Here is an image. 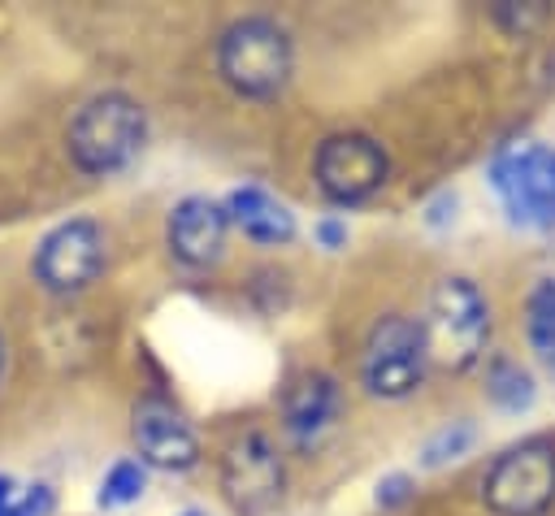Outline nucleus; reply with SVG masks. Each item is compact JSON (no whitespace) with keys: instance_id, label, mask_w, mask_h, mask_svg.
<instances>
[{"instance_id":"f257e3e1","label":"nucleus","mask_w":555,"mask_h":516,"mask_svg":"<svg viewBox=\"0 0 555 516\" xmlns=\"http://www.w3.org/2000/svg\"><path fill=\"white\" fill-rule=\"evenodd\" d=\"M421 321V338H425V356L434 369L442 373H468L490 343V304L477 291V282L468 278H438L429 299H425V317Z\"/></svg>"},{"instance_id":"f03ea898","label":"nucleus","mask_w":555,"mask_h":516,"mask_svg":"<svg viewBox=\"0 0 555 516\" xmlns=\"http://www.w3.org/2000/svg\"><path fill=\"white\" fill-rule=\"evenodd\" d=\"M217 74L234 95L273 100L295 74L291 30L264 13L230 22L217 39Z\"/></svg>"},{"instance_id":"7ed1b4c3","label":"nucleus","mask_w":555,"mask_h":516,"mask_svg":"<svg viewBox=\"0 0 555 516\" xmlns=\"http://www.w3.org/2000/svg\"><path fill=\"white\" fill-rule=\"evenodd\" d=\"M65 139H69V156L82 173L108 178V173H121L143 152L147 113L126 91H100L74 113Z\"/></svg>"},{"instance_id":"20e7f679","label":"nucleus","mask_w":555,"mask_h":516,"mask_svg":"<svg viewBox=\"0 0 555 516\" xmlns=\"http://www.w3.org/2000/svg\"><path fill=\"white\" fill-rule=\"evenodd\" d=\"M486 178L512 225L555 230V147L551 143L525 139L494 152Z\"/></svg>"},{"instance_id":"39448f33","label":"nucleus","mask_w":555,"mask_h":516,"mask_svg":"<svg viewBox=\"0 0 555 516\" xmlns=\"http://www.w3.org/2000/svg\"><path fill=\"white\" fill-rule=\"evenodd\" d=\"M481 499L494 516H546L555 507V442L525 438L494 455L481 477Z\"/></svg>"},{"instance_id":"423d86ee","label":"nucleus","mask_w":555,"mask_h":516,"mask_svg":"<svg viewBox=\"0 0 555 516\" xmlns=\"http://www.w3.org/2000/svg\"><path fill=\"white\" fill-rule=\"evenodd\" d=\"M429 356L421 338V321L403 312H386L369 325L360 347V382L377 399H408L425 382Z\"/></svg>"},{"instance_id":"0eeeda50","label":"nucleus","mask_w":555,"mask_h":516,"mask_svg":"<svg viewBox=\"0 0 555 516\" xmlns=\"http://www.w3.org/2000/svg\"><path fill=\"white\" fill-rule=\"evenodd\" d=\"M312 178H317V191L330 204L356 208V204H364L369 195H377L386 186L390 156L373 134L343 130V134L321 139V147L312 156Z\"/></svg>"},{"instance_id":"6e6552de","label":"nucleus","mask_w":555,"mask_h":516,"mask_svg":"<svg viewBox=\"0 0 555 516\" xmlns=\"http://www.w3.org/2000/svg\"><path fill=\"white\" fill-rule=\"evenodd\" d=\"M221 494L234 516H269L282 503L286 468L269 434L247 429L221 451Z\"/></svg>"},{"instance_id":"1a4fd4ad","label":"nucleus","mask_w":555,"mask_h":516,"mask_svg":"<svg viewBox=\"0 0 555 516\" xmlns=\"http://www.w3.org/2000/svg\"><path fill=\"white\" fill-rule=\"evenodd\" d=\"M30 269H35V282L52 295L87 291L104 269V230L91 217H74V221L52 225L39 238Z\"/></svg>"},{"instance_id":"9d476101","label":"nucleus","mask_w":555,"mask_h":516,"mask_svg":"<svg viewBox=\"0 0 555 516\" xmlns=\"http://www.w3.org/2000/svg\"><path fill=\"white\" fill-rule=\"evenodd\" d=\"M139 460L147 468L160 473H186L199 464V438L191 429V421L160 395H143L134 403V421H130Z\"/></svg>"},{"instance_id":"9b49d317","label":"nucleus","mask_w":555,"mask_h":516,"mask_svg":"<svg viewBox=\"0 0 555 516\" xmlns=\"http://www.w3.org/2000/svg\"><path fill=\"white\" fill-rule=\"evenodd\" d=\"M225 234H230V217L225 204L208 199V195H186L173 204L169 221H165V243L169 256L186 269H208L225 256Z\"/></svg>"},{"instance_id":"f8f14e48","label":"nucleus","mask_w":555,"mask_h":516,"mask_svg":"<svg viewBox=\"0 0 555 516\" xmlns=\"http://www.w3.org/2000/svg\"><path fill=\"white\" fill-rule=\"evenodd\" d=\"M343 412V390L330 373H299L282 395V425L299 447H317Z\"/></svg>"},{"instance_id":"ddd939ff","label":"nucleus","mask_w":555,"mask_h":516,"mask_svg":"<svg viewBox=\"0 0 555 516\" xmlns=\"http://www.w3.org/2000/svg\"><path fill=\"white\" fill-rule=\"evenodd\" d=\"M225 217H230V225H234L243 238H251V243H260V247H282V243H291L295 230H299L295 212H291L278 195H269L264 186H234V191L225 195Z\"/></svg>"},{"instance_id":"4468645a","label":"nucleus","mask_w":555,"mask_h":516,"mask_svg":"<svg viewBox=\"0 0 555 516\" xmlns=\"http://www.w3.org/2000/svg\"><path fill=\"white\" fill-rule=\"evenodd\" d=\"M525 338L538 364L555 377V278H538L525 295Z\"/></svg>"},{"instance_id":"2eb2a0df","label":"nucleus","mask_w":555,"mask_h":516,"mask_svg":"<svg viewBox=\"0 0 555 516\" xmlns=\"http://www.w3.org/2000/svg\"><path fill=\"white\" fill-rule=\"evenodd\" d=\"M486 399L494 408H503V412H529L533 399H538L533 373L512 356H494L486 364Z\"/></svg>"},{"instance_id":"dca6fc26","label":"nucleus","mask_w":555,"mask_h":516,"mask_svg":"<svg viewBox=\"0 0 555 516\" xmlns=\"http://www.w3.org/2000/svg\"><path fill=\"white\" fill-rule=\"evenodd\" d=\"M147 490V464L143 460H117L104 477H100V507H130L139 503Z\"/></svg>"},{"instance_id":"f3484780","label":"nucleus","mask_w":555,"mask_h":516,"mask_svg":"<svg viewBox=\"0 0 555 516\" xmlns=\"http://www.w3.org/2000/svg\"><path fill=\"white\" fill-rule=\"evenodd\" d=\"M473 442H477L473 421H451V425H442L438 434H429V438L421 442V468H442V464L468 455Z\"/></svg>"},{"instance_id":"a211bd4d","label":"nucleus","mask_w":555,"mask_h":516,"mask_svg":"<svg viewBox=\"0 0 555 516\" xmlns=\"http://www.w3.org/2000/svg\"><path fill=\"white\" fill-rule=\"evenodd\" d=\"M490 17H494L503 30L525 35V30L542 26V22L551 17V9H546V4H516V0H503V4H494V9H490Z\"/></svg>"},{"instance_id":"6ab92c4d","label":"nucleus","mask_w":555,"mask_h":516,"mask_svg":"<svg viewBox=\"0 0 555 516\" xmlns=\"http://www.w3.org/2000/svg\"><path fill=\"white\" fill-rule=\"evenodd\" d=\"M412 499V477L408 473H390L377 481V507H399Z\"/></svg>"},{"instance_id":"aec40b11","label":"nucleus","mask_w":555,"mask_h":516,"mask_svg":"<svg viewBox=\"0 0 555 516\" xmlns=\"http://www.w3.org/2000/svg\"><path fill=\"white\" fill-rule=\"evenodd\" d=\"M312 238H317L325 251H338V247H347V221H343V217H321V221L312 225Z\"/></svg>"},{"instance_id":"412c9836","label":"nucleus","mask_w":555,"mask_h":516,"mask_svg":"<svg viewBox=\"0 0 555 516\" xmlns=\"http://www.w3.org/2000/svg\"><path fill=\"white\" fill-rule=\"evenodd\" d=\"M425 221L429 225H442V221H455V195L447 191V195H438L429 208H425Z\"/></svg>"},{"instance_id":"4be33fe9","label":"nucleus","mask_w":555,"mask_h":516,"mask_svg":"<svg viewBox=\"0 0 555 516\" xmlns=\"http://www.w3.org/2000/svg\"><path fill=\"white\" fill-rule=\"evenodd\" d=\"M13 507H17V486H13V477L0 473V516H13Z\"/></svg>"},{"instance_id":"5701e85b","label":"nucleus","mask_w":555,"mask_h":516,"mask_svg":"<svg viewBox=\"0 0 555 516\" xmlns=\"http://www.w3.org/2000/svg\"><path fill=\"white\" fill-rule=\"evenodd\" d=\"M178 516H208V512H199V507H186V512H178Z\"/></svg>"},{"instance_id":"b1692460","label":"nucleus","mask_w":555,"mask_h":516,"mask_svg":"<svg viewBox=\"0 0 555 516\" xmlns=\"http://www.w3.org/2000/svg\"><path fill=\"white\" fill-rule=\"evenodd\" d=\"M0 377H4V334H0Z\"/></svg>"}]
</instances>
